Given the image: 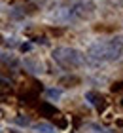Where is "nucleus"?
<instances>
[{
    "mask_svg": "<svg viewBox=\"0 0 123 133\" xmlns=\"http://www.w3.org/2000/svg\"><path fill=\"white\" fill-rule=\"evenodd\" d=\"M121 53H123V42H121V38H110V40L93 42V44L87 48L85 57H87L91 63L100 65V63H110V61L119 59Z\"/></svg>",
    "mask_w": 123,
    "mask_h": 133,
    "instance_id": "1",
    "label": "nucleus"
},
{
    "mask_svg": "<svg viewBox=\"0 0 123 133\" xmlns=\"http://www.w3.org/2000/svg\"><path fill=\"white\" fill-rule=\"evenodd\" d=\"M51 57L53 61L57 63L59 66H63L66 70H74V69H79L83 66L85 63V55L76 48H68V46H61V48H55L51 51Z\"/></svg>",
    "mask_w": 123,
    "mask_h": 133,
    "instance_id": "2",
    "label": "nucleus"
},
{
    "mask_svg": "<svg viewBox=\"0 0 123 133\" xmlns=\"http://www.w3.org/2000/svg\"><path fill=\"white\" fill-rule=\"evenodd\" d=\"M85 101H87L91 107H95L97 110H104V107H106L104 97L100 93H97V91H87V93H85Z\"/></svg>",
    "mask_w": 123,
    "mask_h": 133,
    "instance_id": "3",
    "label": "nucleus"
},
{
    "mask_svg": "<svg viewBox=\"0 0 123 133\" xmlns=\"http://www.w3.org/2000/svg\"><path fill=\"white\" fill-rule=\"evenodd\" d=\"M25 69L32 74H38V72H44V65L40 59H25Z\"/></svg>",
    "mask_w": 123,
    "mask_h": 133,
    "instance_id": "4",
    "label": "nucleus"
},
{
    "mask_svg": "<svg viewBox=\"0 0 123 133\" xmlns=\"http://www.w3.org/2000/svg\"><path fill=\"white\" fill-rule=\"evenodd\" d=\"M36 133H55V128L51 124H47V122H40V124H36L34 128H32Z\"/></svg>",
    "mask_w": 123,
    "mask_h": 133,
    "instance_id": "5",
    "label": "nucleus"
},
{
    "mask_svg": "<svg viewBox=\"0 0 123 133\" xmlns=\"http://www.w3.org/2000/svg\"><path fill=\"white\" fill-rule=\"evenodd\" d=\"M46 95L49 99H59L61 95H63V89H59V88H49V89H46Z\"/></svg>",
    "mask_w": 123,
    "mask_h": 133,
    "instance_id": "6",
    "label": "nucleus"
},
{
    "mask_svg": "<svg viewBox=\"0 0 123 133\" xmlns=\"http://www.w3.org/2000/svg\"><path fill=\"white\" fill-rule=\"evenodd\" d=\"M40 110L46 112V114H51V116H55V114H57V108H55V107H49V105H42Z\"/></svg>",
    "mask_w": 123,
    "mask_h": 133,
    "instance_id": "7",
    "label": "nucleus"
},
{
    "mask_svg": "<svg viewBox=\"0 0 123 133\" xmlns=\"http://www.w3.org/2000/svg\"><path fill=\"white\" fill-rule=\"evenodd\" d=\"M34 6H40V8H44V6H47V4H51L53 0H30Z\"/></svg>",
    "mask_w": 123,
    "mask_h": 133,
    "instance_id": "8",
    "label": "nucleus"
},
{
    "mask_svg": "<svg viewBox=\"0 0 123 133\" xmlns=\"http://www.w3.org/2000/svg\"><path fill=\"white\" fill-rule=\"evenodd\" d=\"M13 122H15V124H19V125H28V124H30V120H28V118H15Z\"/></svg>",
    "mask_w": 123,
    "mask_h": 133,
    "instance_id": "9",
    "label": "nucleus"
},
{
    "mask_svg": "<svg viewBox=\"0 0 123 133\" xmlns=\"http://www.w3.org/2000/svg\"><path fill=\"white\" fill-rule=\"evenodd\" d=\"M121 89H123V82H118L112 86V91H121Z\"/></svg>",
    "mask_w": 123,
    "mask_h": 133,
    "instance_id": "10",
    "label": "nucleus"
},
{
    "mask_svg": "<svg viewBox=\"0 0 123 133\" xmlns=\"http://www.w3.org/2000/svg\"><path fill=\"white\" fill-rule=\"evenodd\" d=\"M112 2H114V4H118V6H121V8H123V0H112Z\"/></svg>",
    "mask_w": 123,
    "mask_h": 133,
    "instance_id": "11",
    "label": "nucleus"
},
{
    "mask_svg": "<svg viewBox=\"0 0 123 133\" xmlns=\"http://www.w3.org/2000/svg\"><path fill=\"white\" fill-rule=\"evenodd\" d=\"M91 128H93V129H97V133H104V129H98V128H97V125H95V124H93V125H91Z\"/></svg>",
    "mask_w": 123,
    "mask_h": 133,
    "instance_id": "12",
    "label": "nucleus"
},
{
    "mask_svg": "<svg viewBox=\"0 0 123 133\" xmlns=\"http://www.w3.org/2000/svg\"><path fill=\"white\" fill-rule=\"evenodd\" d=\"M0 61H6V57L2 55V53H0Z\"/></svg>",
    "mask_w": 123,
    "mask_h": 133,
    "instance_id": "13",
    "label": "nucleus"
}]
</instances>
